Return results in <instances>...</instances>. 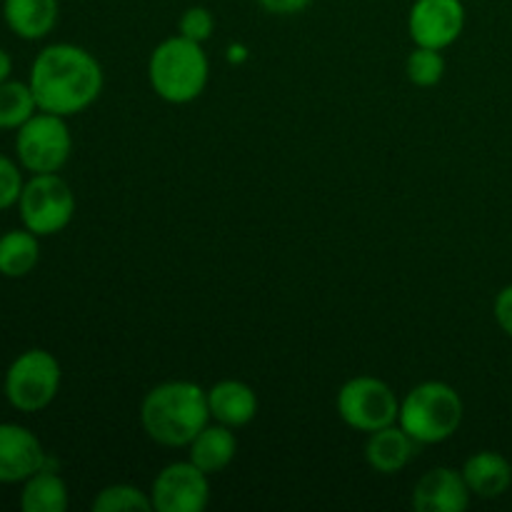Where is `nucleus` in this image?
I'll use <instances>...</instances> for the list:
<instances>
[{
	"mask_svg": "<svg viewBox=\"0 0 512 512\" xmlns=\"http://www.w3.org/2000/svg\"><path fill=\"white\" fill-rule=\"evenodd\" d=\"M28 83L38 110L73 118L100 98L105 73L90 50L75 43H53L35 55Z\"/></svg>",
	"mask_w": 512,
	"mask_h": 512,
	"instance_id": "1",
	"label": "nucleus"
},
{
	"mask_svg": "<svg viewBox=\"0 0 512 512\" xmlns=\"http://www.w3.org/2000/svg\"><path fill=\"white\" fill-rule=\"evenodd\" d=\"M208 423V390L193 380L158 383L140 403V425L145 435L163 448H188Z\"/></svg>",
	"mask_w": 512,
	"mask_h": 512,
	"instance_id": "2",
	"label": "nucleus"
},
{
	"mask_svg": "<svg viewBox=\"0 0 512 512\" xmlns=\"http://www.w3.org/2000/svg\"><path fill=\"white\" fill-rule=\"evenodd\" d=\"M210 60L203 45L183 35H170L148 58V83L163 103L188 105L205 93Z\"/></svg>",
	"mask_w": 512,
	"mask_h": 512,
	"instance_id": "3",
	"label": "nucleus"
},
{
	"mask_svg": "<svg viewBox=\"0 0 512 512\" xmlns=\"http://www.w3.org/2000/svg\"><path fill=\"white\" fill-rule=\"evenodd\" d=\"M465 418V403L453 385L425 380L400 400L398 425L418 445H440L453 438Z\"/></svg>",
	"mask_w": 512,
	"mask_h": 512,
	"instance_id": "4",
	"label": "nucleus"
},
{
	"mask_svg": "<svg viewBox=\"0 0 512 512\" xmlns=\"http://www.w3.org/2000/svg\"><path fill=\"white\" fill-rule=\"evenodd\" d=\"M63 368L58 358L43 348L23 350L5 370V400L20 413H40L60 393Z\"/></svg>",
	"mask_w": 512,
	"mask_h": 512,
	"instance_id": "5",
	"label": "nucleus"
},
{
	"mask_svg": "<svg viewBox=\"0 0 512 512\" xmlns=\"http://www.w3.org/2000/svg\"><path fill=\"white\" fill-rule=\"evenodd\" d=\"M18 215L23 228L38 238L63 233L75 215L73 188L60 173L30 175L18 198Z\"/></svg>",
	"mask_w": 512,
	"mask_h": 512,
	"instance_id": "6",
	"label": "nucleus"
},
{
	"mask_svg": "<svg viewBox=\"0 0 512 512\" xmlns=\"http://www.w3.org/2000/svg\"><path fill=\"white\" fill-rule=\"evenodd\" d=\"M15 155L20 168L30 175L60 173L73 155L68 118L38 110L28 123L15 130Z\"/></svg>",
	"mask_w": 512,
	"mask_h": 512,
	"instance_id": "7",
	"label": "nucleus"
},
{
	"mask_svg": "<svg viewBox=\"0 0 512 512\" xmlns=\"http://www.w3.org/2000/svg\"><path fill=\"white\" fill-rule=\"evenodd\" d=\"M335 410L350 430L370 435L398 423L400 400L385 380L375 375H355L340 385Z\"/></svg>",
	"mask_w": 512,
	"mask_h": 512,
	"instance_id": "8",
	"label": "nucleus"
},
{
	"mask_svg": "<svg viewBox=\"0 0 512 512\" xmlns=\"http://www.w3.org/2000/svg\"><path fill=\"white\" fill-rule=\"evenodd\" d=\"M148 493L158 512H203L210 503V475L193 460H175L155 475Z\"/></svg>",
	"mask_w": 512,
	"mask_h": 512,
	"instance_id": "9",
	"label": "nucleus"
},
{
	"mask_svg": "<svg viewBox=\"0 0 512 512\" xmlns=\"http://www.w3.org/2000/svg\"><path fill=\"white\" fill-rule=\"evenodd\" d=\"M463 0H415L408 13V33L415 45L445 50L460 40L465 30Z\"/></svg>",
	"mask_w": 512,
	"mask_h": 512,
	"instance_id": "10",
	"label": "nucleus"
},
{
	"mask_svg": "<svg viewBox=\"0 0 512 512\" xmlns=\"http://www.w3.org/2000/svg\"><path fill=\"white\" fill-rule=\"evenodd\" d=\"M48 463V453L33 430L18 423H0V485H23Z\"/></svg>",
	"mask_w": 512,
	"mask_h": 512,
	"instance_id": "11",
	"label": "nucleus"
},
{
	"mask_svg": "<svg viewBox=\"0 0 512 512\" xmlns=\"http://www.w3.org/2000/svg\"><path fill=\"white\" fill-rule=\"evenodd\" d=\"M470 500L473 493L465 483L463 470L440 465L415 483L410 505L418 512H463L470 508Z\"/></svg>",
	"mask_w": 512,
	"mask_h": 512,
	"instance_id": "12",
	"label": "nucleus"
},
{
	"mask_svg": "<svg viewBox=\"0 0 512 512\" xmlns=\"http://www.w3.org/2000/svg\"><path fill=\"white\" fill-rule=\"evenodd\" d=\"M208 408H210V420L220 425H228V428L238 430L245 428L255 420L258 415V393L253 390V385L243 383V380H220L213 388L208 390Z\"/></svg>",
	"mask_w": 512,
	"mask_h": 512,
	"instance_id": "13",
	"label": "nucleus"
},
{
	"mask_svg": "<svg viewBox=\"0 0 512 512\" xmlns=\"http://www.w3.org/2000/svg\"><path fill=\"white\" fill-rule=\"evenodd\" d=\"M418 448L420 445L398 423H393L368 435L365 460H368L370 470H375L378 475H395L408 468Z\"/></svg>",
	"mask_w": 512,
	"mask_h": 512,
	"instance_id": "14",
	"label": "nucleus"
},
{
	"mask_svg": "<svg viewBox=\"0 0 512 512\" xmlns=\"http://www.w3.org/2000/svg\"><path fill=\"white\" fill-rule=\"evenodd\" d=\"M463 478L473 498L495 500L503 498L512 485V465L503 453L478 450L463 463Z\"/></svg>",
	"mask_w": 512,
	"mask_h": 512,
	"instance_id": "15",
	"label": "nucleus"
},
{
	"mask_svg": "<svg viewBox=\"0 0 512 512\" xmlns=\"http://www.w3.org/2000/svg\"><path fill=\"white\" fill-rule=\"evenodd\" d=\"M60 18L58 0H3V20L20 40H43Z\"/></svg>",
	"mask_w": 512,
	"mask_h": 512,
	"instance_id": "16",
	"label": "nucleus"
},
{
	"mask_svg": "<svg viewBox=\"0 0 512 512\" xmlns=\"http://www.w3.org/2000/svg\"><path fill=\"white\" fill-rule=\"evenodd\" d=\"M238 455V438L235 430L210 420L188 445V460H193L208 475H218L228 468Z\"/></svg>",
	"mask_w": 512,
	"mask_h": 512,
	"instance_id": "17",
	"label": "nucleus"
},
{
	"mask_svg": "<svg viewBox=\"0 0 512 512\" xmlns=\"http://www.w3.org/2000/svg\"><path fill=\"white\" fill-rule=\"evenodd\" d=\"M70 495L63 475L50 463L35 475H30L20 490V510L23 512H65Z\"/></svg>",
	"mask_w": 512,
	"mask_h": 512,
	"instance_id": "18",
	"label": "nucleus"
},
{
	"mask_svg": "<svg viewBox=\"0 0 512 512\" xmlns=\"http://www.w3.org/2000/svg\"><path fill=\"white\" fill-rule=\"evenodd\" d=\"M40 263V238L28 228H15L0 235V275L25 278Z\"/></svg>",
	"mask_w": 512,
	"mask_h": 512,
	"instance_id": "19",
	"label": "nucleus"
},
{
	"mask_svg": "<svg viewBox=\"0 0 512 512\" xmlns=\"http://www.w3.org/2000/svg\"><path fill=\"white\" fill-rule=\"evenodd\" d=\"M35 113H38V103H35L30 83L13 78L0 83V130H18Z\"/></svg>",
	"mask_w": 512,
	"mask_h": 512,
	"instance_id": "20",
	"label": "nucleus"
},
{
	"mask_svg": "<svg viewBox=\"0 0 512 512\" xmlns=\"http://www.w3.org/2000/svg\"><path fill=\"white\" fill-rule=\"evenodd\" d=\"M93 512H150L153 500L148 490L138 488L130 483H113L105 485L93 498Z\"/></svg>",
	"mask_w": 512,
	"mask_h": 512,
	"instance_id": "21",
	"label": "nucleus"
},
{
	"mask_svg": "<svg viewBox=\"0 0 512 512\" xmlns=\"http://www.w3.org/2000/svg\"><path fill=\"white\" fill-rule=\"evenodd\" d=\"M445 68L448 65H445L443 50L423 48V45H415L405 60V75L415 88H435L445 78Z\"/></svg>",
	"mask_w": 512,
	"mask_h": 512,
	"instance_id": "22",
	"label": "nucleus"
},
{
	"mask_svg": "<svg viewBox=\"0 0 512 512\" xmlns=\"http://www.w3.org/2000/svg\"><path fill=\"white\" fill-rule=\"evenodd\" d=\"M178 33L195 43H208L215 33V15L205 5H190L178 20Z\"/></svg>",
	"mask_w": 512,
	"mask_h": 512,
	"instance_id": "23",
	"label": "nucleus"
},
{
	"mask_svg": "<svg viewBox=\"0 0 512 512\" xmlns=\"http://www.w3.org/2000/svg\"><path fill=\"white\" fill-rule=\"evenodd\" d=\"M23 168L20 163L10 160L8 155L0 153V213L13 205H18L20 193H23Z\"/></svg>",
	"mask_w": 512,
	"mask_h": 512,
	"instance_id": "24",
	"label": "nucleus"
},
{
	"mask_svg": "<svg viewBox=\"0 0 512 512\" xmlns=\"http://www.w3.org/2000/svg\"><path fill=\"white\" fill-rule=\"evenodd\" d=\"M493 315L498 328L503 330L508 338H512V285H505V288L495 295Z\"/></svg>",
	"mask_w": 512,
	"mask_h": 512,
	"instance_id": "25",
	"label": "nucleus"
},
{
	"mask_svg": "<svg viewBox=\"0 0 512 512\" xmlns=\"http://www.w3.org/2000/svg\"><path fill=\"white\" fill-rule=\"evenodd\" d=\"M313 0H258L260 8L270 15H280V18H288V15L303 13Z\"/></svg>",
	"mask_w": 512,
	"mask_h": 512,
	"instance_id": "26",
	"label": "nucleus"
},
{
	"mask_svg": "<svg viewBox=\"0 0 512 512\" xmlns=\"http://www.w3.org/2000/svg\"><path fill=\"white\" fill-rule=\"evenodd\" d=\"M10 73H13V58H10L8 50L0 48V83L8 80Z\"/></svg>",
	"mask_w": 512,
	"mask_h": 512,
	"instance_id": "27",
	"label": "nucleus"
}]
</instances>
